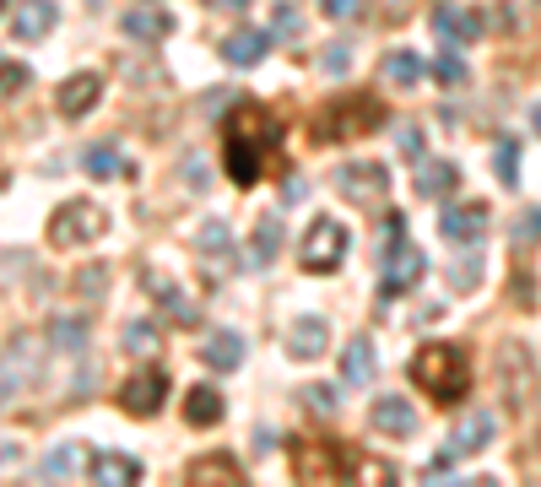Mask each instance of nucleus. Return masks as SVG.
Listing matches in <instances>:
<instances>
[{
    "instance_id": "nucleus-16",
    "label": "nucleus",
    "mask_w": 541,
    "mask_h": 487,
    "mask_svg": "<svg viewBox=\"0 0 541 487\" xmlns=\"http://www.w3.org/2000/svg\"><path fill=\"white\" fill-rule=\"evenodd\" d=\"M487 439H493V412H471V417H460L455 433H450V460L477 455Z\"/></svg>"
},
{
    "instance_id": "nucleus-45",
    "label": "nucleus",
    "mask_w": 541,
    "mask_h": 487,
    "mask_svg": "<svg viewBox=\"0 0 541 487\" xmlns=\"http://www.w3.org/2000/svg\"><path fill=\"white\" fill-rule=\"evenodd\" d=\"M282 195H287V201H303V195H309V179L287 174V184H282Z\"/></svg>"
},
{
    "instance_id": "nucleus-42",
    "label": "nucleus",
    "mask_w": 541,
    "mask_h": 487,
    "mask_svg": "<svg viewBox=\"0 0 541 487\" xmlns=\"http://www.w3.org/2000/svg\"><path fill=\"white\" fill-rule=\"evenodd\" d=\"M103 282H109V276H103V266H92V271L76 276V293H103Z\"/></svg>"
},
{
    "instance_id": "nucleus-12",
    "label": "nucleus",
    "mask_w": 541,
    "mask_h": 487,
    "mask_svg": "<svg viewBox=\"0 0 541 487\" xmlns=\"http://www.w3.org/2000/svg\"><path fill=\"white\" fill-rule=\"evenodd\" d=\"M120 28H125V38H141V44H163L174 33V17L163 6H130L120 17Z\"/></svg>"
},
{
    "instance_id": "nucleus-14",
    "label": "nucleus",
    "mask_w": 541,
    "mask_h": 487,
    "mask_svg": "<svg viewBox=\"0 0 541 487\" xmlns=\"http://www.w3.org/2000/svg\"><path fill=\"white\" fill-rule=\"evenodd\" d=\"M266 49H271V33H260V28H233L228 38H222V60L228 65H260L266 60Z\"/></svg>"
},
{
    "instance_id": "nucleus-19",
    "label": "nucleus",
    "mask_w": 541,
    "mask_h": 487,
    "mask_svg": "<svg viewBox=\"0 0 541 487\" xmlns=\"http://www.w3.org/2000/svg\"><path fill=\"white\" fill-rule=\"evenodd\" d=\"M455 184H460L455 163H422L417 168V195H422V201H450Z\"/></svg>"
},
{
    "instance_id": "nucleus-15",
    "label": "nucleus",
    "mask_w": 541,
    "mask_h": 487,
    "mask_svg": "<svg viewBox=\"0 0 541 487\" xmlns=\"http://www.w3.org/2000/svg\"><path fill=\"white\" fill-rule=\"evenodd\" d=\"M55 0H17V11H11V33L17 38H44L55 28Z\"/></svg>"
},
{
    "instance_id": "nucleus-46",
    "label": "nucleus",
    "mask_w": 541,
    "mask_h": 487,
    "mask_svg": "<svg viewBox=\"0 0 541 487\" xmlns=\"http://www.w3.org/2000/svg\"><path fill=\"white\" fill-rule=\"evenodd\" d=\"M276 450V433L271 428H255V455H271Z\"/></svg>"
},
{
    "instance_id": "nucleus-41",
    "label": "nucleus",
    "mask_w": 541,
    "mask_h": 487,
    "mask_svg": "<svg viewBox=\"0 0 541 487\" xmlns=\"http://www.w3.org/2000/svg\"><path fill=\"white\" fill-rule=\"evenodd\" d=\"M320 11L331 22H341V17H358V0H320Z\"/></svg>"
},
{
    "instance_id": "nucleus-36",
    "label": "nucleus",
    "mask_w": 541,
    "mask_h": 487,
    "mask_svg": "<svg viewBox=\"0 0 541 487\" xmlns=\"http://www.w3.org/2000/svg\"><path fill=\"white\" fill-rule=\"evenodd\" d=\"M433 76H439V82H466V60H460L455 49H444V55L433 60Z\"/></svg>"
},
{
    "instance_id": "nucleus-28",
    "label": "nucleus",
    "mask_w": 541,
    "mask_h": 487,
    "mask_svg": "<svg viewBox=\"0 0 541 487\" xmlns=\"http://www.w3.org/2000/svg\"><path fill=\"white\" fill-rule=\"evenodd\" d=\"M184 417H190L195 428H211V423L222 417V396H217L211 385H195L190 396H184Z\"/></svg>"
},
{
    "instance_id": "nucleus-49",
    "label": "nucleus",
    "mask_w": 541,
    "mask_h": 487,
    "mask_svg": "<svg viewBox=\"0 0 541 487\" xmlns=\"http://www.w3.org/2000/svg\"><path fill=\"white\" fill-rule=\"evenodd\" d=\"M0 6H6V0H0Z\"/></svg>"
},
{
    "instance_id": "nucleus-22",
    "label": "nucleus",
    "mask_w": 541,
    "mask_h": 487,
    "mask_svg": "<svg viewBox=\"0 0 541 487\" xmlns=\"http://www.w3.org/2000/svg\"><path fill=\"white\" fill-rule=\"evenodd\" d=\"M368 423H374L379 433H412V428H417V412H412L401 396H379L374 412H368Z\"/></svg>"
},
{
    "instance_id": "nucleus-9",
    "label": "nucleus",
    "mask_w": 541,
    "mask_h": 487,
    "mask_svg": "<svg viewBox=\"0 0 541 487\" xmlns=\"http://www.w3.org/2000/svg\"><path fill=\"white\" fill-rule=\"evenodd\" d=\"M38 341L33 336H17L6 352H0V406H11L17 401V390L33 379V368H38Z\"/></svg>"
},
{
    "instance_id": "nucleus-32",
    "label": "nucleus",
    "mask_w": 541,
    "mask_h": 487,
    "mask_svg": "<svg viewBox=\"0 0 541 487\" xmlns=\"http://www.w3.org/2000/svg\"><path fill=\"white\" fill-rule=\"evenodd\" d=\"M379 71H385V82H395V87H412L417 76H422V60L412 55V49H390Z\"/></svg>"
},
{
    "instance_id": "nucleus-4",
    "label": "nucleus",
    "mask_w": 541,
    "mask_h": 487,
    "mask_svg": "<svg viewBox=\"0 0 541 487\" xmlns=\"http://www.w3.org/2000/svg\"><path fill=\"white\" fill-rule=\"evenodd\" d=\"M347 228H341L336 217H314L309 228H303V244H298V260H303V271H314V276H331L341 260H347Z\"/></svg>"
},
{
    "instance_id": "nucleus-48",
    "label": "nucleus",
    "mask_w": 541,
    "mask_h": 487,
    "mask_svg": "<svg viewBox=\"0 0 541 487\" xmlns=\"http://www.w3.org/2000/svg\"><path fill=\"white\" fill-rule=\"evenodd\" d=\"M536 130H541V109H536Z\"/></svg>"
},
{
    "instance_id": "nucleus-33",
    "label": "nucleus",
    "mask_w": 541,
    "mask_h": 487,
    "mask_svg": "<svg viewBox=\"0 0 541 487\" xmlns=\"http://www.w3.org/2000/svg\"><path fill=\"white\" fill-rule=\"evenodd\" d=\"M120 341H125V352H157V325H147V320H130Z\"/></svg>"
},
{
    "instance_id": "nucleus-37",
    "label": "nucleus",
    "mask_w": 541,
    "mask_h": 487,
    "mask_svg": "<svg viewBox=\"0 0 541 487\" xmlns=\"http://www.w3.org/2000/svg\"><path fill=\"white\" fill-rule=\"evenodd\" d=\"M303 401H309L320 417H331L336 412V385H309V390H303Z\"/></svg>"
},
{
    "instance_id": "nucleus-13",
    "label": "nucleus",
    "mask_w": 541,
    "mask_h": 487,
    "mask_svg": "<svg viewBox=\"0 0 541 487\" xmlns=\"http://www.w3.org/2000/svg\"><path fill=\"white\" fill-rule=\"evenodd\" d=\"M482 228H487V206H482V201H460V206H450V212H444V222H439V233H444V239H455V244L482 239Z\"/></svg>"
},
{
    "instance_id": "nucleus-34",
    "label": "nucleus",
    "mask_w": 541,
    "mask_h": 487,
    "mask_svg": "<svg viewBox=\"0 0 541 487\" xmlns=\"http://www.w3.org/2000/svg\"><path fill=\"white\" fill-rule=\"evenodd\" d=\"M28 82H33V71H28V65H11V60L0 65V98H17V92L28 87Z\"/></svg>"
},
{
    "instance_id": "nucleus-7",
    "label": "nucleus",
    "mask_w": 541,
    "mask_h": 487,
    "mask_svg": "<svg viewBox=\"0 0 541 487\" xmlns=\"http://www.w3.org/2000/svg\"><path fill=\"white\" fill-rule=\"evenodd\" d=\"M422 271H428V260H422V249L417 244H390L385 249V276H379V298H401V293H412V287L422 282Z\"/></svg>"
},
{
    "instance_id": "nucleus-6",
    "label": "nucleus",
    "mask_w": 541,
    "mask_h": 487,
    "mask_svg": "<svg viewBox=\"0 0 541 487\" xmlns=\"http://www.w3.org/2000/svg\"><path fill=\"white\" fill-rule=\"evenodd\" d=\"M98 233H103V212L92 201H65L49 217V244L55 249H76V244L98 239Z\"/></svg>"
},
{
    "instance_id": "nucleus-2",
    "label": "nucleus",
    "mask_w": 541,
    "mask_h": 487,
    "mask_svg": "<svg viewBox=\"0 0 541 487\" xmlns=\"http://www.w3.org/2000/svg\"><path fill=\"white\" fill-rule=\"evenodd\" d=\"M412 385H422L439 406H460V396H471V358L455 341H433L412 358Z\"/></svg>"
},
{
    "instance_id": "nucleus-29",
    "label": "nucleus",
    "mask_w": 541,
    "mask_h": 487,
    "mask_svg": "<svg viewBox=\"0 0 541 487\" xmlns=\"http://www.w3.org/2000/svg\"><path fill=\"white\" fill-rule=\"evenodd\" d=\"M49 341H55L60 352H82L87 347V314H60V320H49Z\"/></svg>"
},
{
    "instance_id": "nucleus-40",
    "label": "nucleus",
    "mask_w": 541,
    "mask_h": 487,
    "mask_svg": "<svg viewBox=\"0 0 541 487\" xmlns=\"http://www.w3.org/2000/svg\"><path fill=\"white\" fill-rule=\"evenodd\" d=\"M325 71H331V76H341V71H347V65H352V44H325Z\"/></svg>"
},
{
    "instance_id": "nucleus-5",
    "label": "nucleus",
    "mask_w": 541,
    "mask_h": 487,
    "mask_svg": "<svg viewBox=\"0 0 541 487\" xmlns=\"http://www.w3.org/2000/svg\"><path fill=\"white\" fill-rule=\"evenodd\" d=\"M358 466V455L347 444H325V439H298L293 444V471L303 482H341Z\"/></svg>"
},
{
    "instance_id": "nucleus-21",
    "label": "nucleus",
    "mask_w": 541,
    "mask_h": 487,
    "mask_svg": "<svg viewBox=\"0 0 541 487\" xmlns=\"http://www.w3.org/2000/svg\"><path fill=\"white\" fill-rule=\"evenodd\" d=\"M201 363H206V368H217V374H233V368L244 363V341L233 336V331H217V336H206V347H201Z\"/></svg>"
},
{
    "instance_id": "nucleus-43",
    "label": "nucleus",
    "mask_w": 541,
    "mask_h": 487,
    "mask_svg": "<svg viewBox=\"0 0 541 487\" xmlns=\"http://www.w3.org/2000/svg\"><path fill=\"white\" fill-rule=\"evenodd\" d=\"M395 141H401L406 157H422V130L417 125H401V136H395Z\"/></svg>"
},
{
    "instance_id": "nucleus-10",
    "label": "nucleus",
    "mask_w": 541,
    "mask_h": 487,
    "mask_svg": "<svg viewBox=\"0 0 541 487\" xmlns=\"http://www.w3.org/2000/svg\"><path fill=\"white\" fill-rule=\"evenodd\" d=\"M163 396H168V374H163V368H147V374L125 379L120 406H125L130 417H152L157 406H163Z\"/></svg>"
},
{
    "instance_id": "nucleus-3",
    "label": "nucleus",
    "mask_w": 541,
    "mask_h": 487,
    "mask_svg": "<svg viewBox=\"0 0 541 487\" xmlns=\"http://www.w3.org/2000/svg\"><path fill=\"white\" fill-rule=\"evenodd\" d=\"M385 120H390V114H385V103H379V98H368V92H347L341 103L314 114V141L331 147V141H341V136H368V130H379Z\"/></svg>"
},
{
    "instance_id": "nucleus-1",
    "label": "nucleus",
    "mask_w": 541,
    "mask_h": 487,
    "mask_svg": "<svg viewBox=\"0 0 541 487\" xmlns=\"http://www.w3.org/2000/svg\"><path fill=\"white\" fill-rule=\"evenodd\" d=\"M282 152V125L276 114H266L260 103H239L222 125V174H228L239 190H249Z\"/></svg>"
},
{
    "instance_id": "nucleus-20",
    "label": "nucleus",
    "mask_w": 541,
    "mask_h": 487,
    "mask_svg": "<svg viewBox=\"0 0 541 487\" xmlns=\"http://www.w3.org/2000/svg\"><path fill=\"white\" fill-rule=\"evenodd\" d=\"M92 466V455H87V444H55V450H49L44 460H38V471H44L49 482H60V477H71V471H87Z\"/></svg>"
},
{
    "instance_id": "nucleus-27",
    "label": "nucleus",
    "mask_w": 541,
    "mask_h": 487,
    "mask_svg": "<svg viewBox=\"0 0 541 487\" xmlns=\"http://www.w3.org/2000/svg\"><path fill=\"white\" fill-rule=\"evenodd\" d=\"M276 249H282V222H276V217H260L255 233H249V260H255V266H271Z\"/></svg>"
},
{
    "instance_id": "nucleus-35",
    "label": "nucleus",
    "mask_w": 541,
    "mask_h": 487,
    "mask_svg": "<svg viewBox=\"0 0 541 487\" xmlns=\"http://www.w3.org/2000/svg\"><path fill=\"white\" fill-rule=\"evenodd\" d=\"M450 282L460 287V293H471V287L482 282V260L477 255H466V260H455V271H450Z\"/></svg>"
},
{
    "instance_id": "nucleus-47",
    "label": "nucleus",
    "mask_w": 541,
    "mask_h": 487,
    "mask_svg": "<svg viewBox=\"0 0 541 487\" xmlns=\"http://www.w3.org/2000/svg\"><path fill=\"white\" fill-rule=\"evenodd\" d=\"M211 6H228L233 11V6H249V0H211Z\"/></svg>"
},
{
    "instance_id": "nucleus-17",
    "label": "nucleus",
    "mask_w": 541,
    "mask_h": 487,
    "mask_svg": "<svg viewBox=\"0 0 541 487\" xmlns=\"http://www.w3.org/2000/svg\"><path fill=\"white\" fill-rule=\"evenodd\" d=\"M92 482H103V487L141 482V460L136 455H120V450H103V455H92Z\"/></svg>"
},
{
    "instance_id": "nucleus-11",
    "label": "nucleus",
    "mask_w": 541,
    "mask_h": 487,
    "mask_svg": "<svg viewBox=\"0 0 541 487\" xmlns=\"http://www.w3.org/2000/svg\"><path fill=\"white\" fill-rule=\"evenodd\" d=\"M98 92H103V76L98 71H76V76H65V82H60L55 103H60L65 120H82L92 103H98Z\"/></svg>"
},
{
    "instance_id": "nucleus-26",
    "label": "nucleus",
    "mask_w": 541,
    "mask_h": 487,
    "mask_svg": "<svg viewBox=\"0 0 541 487\" xmlns=\"http://www.w3.org/2000/svg\"><path fill=\"white\" fill-rule=\"evenodd\" d=\"M184 477H190V482H244V471H239V460H233V455H201V460H190Z\"/></svg>"
},
{
    "instance_id": "nucleus-38",
    "label": "nucleus",
    "mask_w": 541,
    "mask_h": 487,
    "mask_svg": "<svg viewBox=\"0 0 541 487\" xmlns=\"http://www.w3.org/2000/svg\"><path fill=\"white\" fill-rule=\"evenodd\" d=\"M498 179L504 184H520V152H514V141L498 147Z\"/></svg>"
},
{
    "instance_id": "nucleus-23",
    "label": "nucleus",
    "mask_w": 541,
    "mask_h": 487,
    "mask_svg": "<svg viewBox=\"0 0 541 487\" xmlns=\"http://www.w3.org/2000/svg\"><path fill=\"white\" fill-rule=\"evenodd\" d=\"M368 379H374V341L358 336L341 352V385H368Z\"/></svg>"
},
{
    "instance_id": "nucleus-8",
    "label": "nucleus",
    "mask_w": 541,
    "mask_h": 487,
    "mask_svg": "<svg viewBox=\"0 0 541 487\" xmlns=\"http://www.w3.org/2000/svg\"><path fill=\"white\" fill-rule=\"evenodd\" d=\"M336 190L347 195V206H385L390 195V174L379 163H347L336 174Z\"/></svg>"
},
{
    "instance_id": "nucleus-24",
    "label": "nucleus",
    "mask_w": 541,
    "mask_h": 487,
    "mask_svg": "<svg viewBox=\"0 0 541 487\" xmlns=\"http://www.w3.org/2000/svg\"><path fill=\"white\" fill-rule=\"evenodd\" d=\"M325 347H331V325H325L320 314H309V320L293 325V358L309 363V358H320Z\"/></svg>"
},
{
    "instance_id": "nucleus-44",
    "label": "nucleus",
    "mask_w": 541,
    "mask_h": 487,
    "mask_svg": "<svg viewBox=\"0 0 541 487\" xmlns=\"http://www.w3.org/2000/svg\"><path fill=\"white\" fill-rule=\"evenodd\" d=\"M276 33H298V6H276Z\"/></svg>"
},
{
    "instance_id": "nucleus-39",
    "label": "nucleus",
    "mask_w": 541,
    "mask_h": 487,
    "mask_svg": "<svg viewBox=\"0 0 541 487\" xmlns=\"http://www.w3.org/2000/svg\"><path fill=\"white\" fill-rule=\"evenodd\" d=\"M531 239H541V206H531V212L514 222V244H531Z\"/></svg>"
},
{
    "instance_id": "nucleus-18",
    "label": "nucleus",
    "mask_w": 541,
    "mask_h": 487,
    "mask_svg": "<svg viewBox=\"0 0 541 487\" xmlns=\"http://www.w3.org/2000/svg\"><path fill=\"white\" fill-rule=\"evenodd\" d=\"M433 33L450 38V44H466V38L482 33V17L477 11H460V6H433Z\"/></svg>"
},
{
    "instance_id": "nucleus-25",
    "label": "nucleus",
    "mask_w": 541,
    "mask_h": 487,
    "mask_svg": "<svg viewBox=\"0 0 541 487\" xmlns=\"http://www.w3.org/2000/svg\"><path fill=\"white\" fill-rule=\"evenodd\" d=\"M87 174L92 179H130V163L120 157V147H114V141H98V147H87Z\"/></svg>"
},
{
    "instance_id": "nucleus-31",
    "label": "nucleus",
    "mask_w": 541,
    "mask_h": 487,
    "mask_svg": "<svg viewBox=\"0 0 541 487\" xmlns=\"http://www.w3.org/2000/svg\"><path fill=\"white\" fill-rule=\"evenodd\" d=\"M195 244H201V255H206V260H217V266H211V276H217L222 266H228V249H233L228 222H206V228H201V239H195Z\"/></svg>"
},
{
    "instance_id": "nucleus-30",
    "label": "nucleus",
    "mask_w": 541,
    "mask_h": 487,
    "mask_svg": "<svg viewBox=\"0 0 541 487\" xmlns=\"http://www.w3.org/2000/svg\"><path fill=\"white\" fill-rule=\"evenodd\" d=\"M147 282H152V293H157V298H163V314H168V320H179V325H201V309H195V304H190V298H184V293H179V287H168V282H157V276H147Z\"/></svg>"
}]
</instances>
